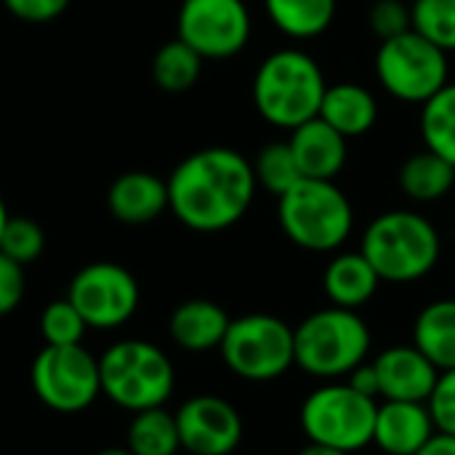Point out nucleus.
<instances>
[{
	"label": "nucleus",
	"mask_w": 455,
	"mask_h": 455,
	"mask_svg": "<svg viewBox=\"0 0 455 455\" xmlns=\"http://www.w3.org/2000/svg\"><path fill=\"white\" fill-rule=\"evenodd\" d=\"M168 184V208L195 232L235 227L256 197L253 165L229 147H208L184 157Z\"/></svg>",
	"instance_id": "1"
},
{
	"label": "nucleus",
	"mask_w": 455,
	"mask_h": 455,
	"mask_svg": "<svg viewBox=\"0 0 455 455\" xmlns=\"http://www.w3.org/2000/svg\"><path fill=\"white\" fill-rule=\"evenodd\" d=\"M371 347V328L355 309H317L293 328L296 368L317 381H344L368 360Z\"/></svg>",
	"instance_id": "2"
},
{
	"label": "nucleus",
	"mask_w": 455,
	"mask_h": 455,
	"mask_svg": "<svg viewBox=\"0 0 455 455\" xmlns=\"http://www.w3.org/2000/svg\"><path fill=\"white\" fill-rule=\"evenodd\" d=\"M360 253L371 261L381 283H416L427 277L443 253L437 227L413 211H387L376 216L360 243Z\"/></svg>",
	"instance_id": "3"
},
{
	"label": "nucleus",
	"mask_w": 455,
	"mask_h": 455,
	"mask_svg": "<svg viewBox=\"0 0 455 455\" xmlns=\"http://www.w3.org/2000/svg\"><path fill=\"white\" fill-rule=\"evenodd\" d=\"M325 88V75L309 53L283 48L269 53L256 69L253 104L267 123L293 131L320 115Z\"/></svg>",
	"instance_id": "4"
},
{
	"label": "nucleus",
	"mask_w": 455,
	"mask_h": 455,
	"mask_svg": "<svg viewBox=\"0 0 455 455\" xmlns=\"http://www.w3.org/2000/svg\"><path fill=\"white\" fill-rule=\"evenodd\" d=\"M99 379L101 395L128 413L160 408L176 389L171 357L141 339H123L107 347L99 357Z\"/></svg>",
	"instance_id": "5"
},
{
	"label": "nucleus",
	"mask_w": 455,
	"mask_h": 455,
	"mask_svg": "<svg viewBox=\"0 0 455 455\" xmlns=\"http://www.w3.org/2000/svg\"><path fill=\"white\" fill-rule=\"evenodd\" d=\"M277 219L285 237L312 253L339 251L355 227L349 197L325 179H301L280 195Z\"/></svg>",
	"instance_id": "6"
},
{
	"label": "nucleus",
	"mask_w": 455,
	"mask_h": 455,
	"mask_svg": "<svg viewBox=\"0 0 455 455\" xmlns=\"http://www.w3.org/2000/svg\"><path fill=\"white\" fill-rule=\"evenodd\" d=\"M376 411L379 400L355 392L347 381H323L301 403L299 424L309 443L355 455L373 445Z\"/></svg>",
	"instance_id": "7"
},
{
	"label": "nucleus",
	"mask_w": 455,
	"mask_h": 455,
	"mask_svg": "<svg viewBox=\"0 0 455 455\" xmlns=\"http://www.w3.org/2000/svg\"><path fill=\"white\" fill-rule=\"evenodd\" d=\"M219 352L229 373L253 384L277 381L296 365L293 328L264 312L232 320Z\"/></svg>",
	"instance_id": "8"
},
{
	"label": "nucleus",
	"mask_w": 455,
	"mask_h": 455,
	"mask_svg": "<svg viewBox=\"0 0 455 455\" xmlns=\"http://www.w3.org/2000/svg\"><path fill=\"white\" fill-rule=\"evenodd\" d=\"M376 75L389 96L408 104H424L448 83V53L408 29L381 40L376 51Z\"/></svg>",
	"instance_id": "9"
},
{
	"label": "nucleus",
	"mask_w": 455,
	"mask_h": 455,
	"mask_svg": "<svg viewBox=\"0 0 455 455\" xmlns=\"http://www.w3.org/2000/svg\"><path fill=\"white\" fill-rule=\"evenodd\" d=\"M35 397L56 413H80L101 395L99 357L83 344L43 347L29 371Z\"/></svg>",
	"instance_id": "10"
},
{
	"label": "nucleus",
	"mask_w": 455,
	"mask_h": 455,
	"mask_svg": "<svg viewBox=\"0 0 455 455\" xmlns=\"http://www.w3.org/2000/svg\"><path fill=\"white\" fill-rule=\"evenodd\" d=\"M67 299L80 312L88 328L112 331L125 325L139 309L136 277L112 261H96L83 267L67 291Z\"/></svg>",
	"instance_id": "11"
},
{
	"label": "nucleus",
	"mask_w": 455,
	"mask_h": 455,
	"mask_svg": "<svg viewBox=\"0 0 455 455\" xmlns=\"http://www.w3.org/2000/svg\"><path fill=\"white\" fill-rule=\"evenodd\" d=\"M251 13L243 0H184L179 40L203 59H229L248 45Z\"/></svg>",
	"instance_id": "12"
},
{
	"label": "nucleus",
	"mask_w": 455,
	"mask_h": 455,
	"mask_svg": "<svg viewBox=\"0 0 455 455\" xmlns=\"http://www.w3.org/2000/svg\"><path fill=\"white\" fill-rule=\"evenodd\" d=\"M179 443L189 455H232L243 443V419L232 403L197 395L176 411Z\"/></svg>",
	"instance_id": "13"
},
{
	"label": "nucleus",
	"mask_w": 455,
	"mask_h": 455,
	"mask_svg": "<svg viewBox=\"0 0 455 455\" xmlns=\"http://www.w3.org/2000/svg\"><path fill=\"white\" fill-rule=\"evenodd\" d=\"M379 376V400L427 403L437 387L440 371L413 344L387 347L373 360Z\"/></svg>",
	"instance_id": "14"
},
{
	"label": "nucleus",
	"mask_w": 455,
	"mask_h": 455,
	"mask_svg": "<svg viewBox=\"0 0 455 455\" xmlns=\"http://www.w3.org/2000/svg\"><path fill=\"white\" fill-rule=\"evenodd\" d=\"M427 403L381 400L373 424V445L387 455H416L435 435Z\"/></svg>",
	"instance_id": "15"
},
{
	"label": "nucleus",
	"mask_w": 455,
	"mask_h": 455,
	"mask_svg": "<svg viewBox=\"0 0 455 455\" xmlns=\"http://www.w3.org/2000/svg\"><path fill=\"white\" fill-rule=\"evenodd\" d=\"M288 144L304 179L333 181L347 165V139L323 117H312L293 128Z\"/></svg>",
	"instance_id": "16"
},
{
	"label": "nucleus",
	"mask_w": 455,
	"mask_h": 455,
	"mask_svg": "<svg viewBox=\"0 0 455 455\" xmlns=\"http://www.w3.org/2000/svg\"><path fill=\"white\" fill-rule=\"evenodd\" d=\"M107 205L123 224H149L168 208V184L147 171H128L112 181Z\"/></svg>",
	"instance_id": "17"
},
{
	"label": "nucleus",
	"mask_w": 455,
	"mask_h": 455,
	"mask_svg": "<svg viewBox=\"0 0 455 455\" xmlns=\"http://www.w3.org/2000/svg\"><path fill=\"white\" fill-rule=\"evenodd\" d=\"M229 323V315L219 304L208 299H189L173 309L168 320V333L179 349L203 355L221 347Z\"/></svg>",
	"instance_id": "18"
},
{
	"label": "nucleus",
	"mask_w": 455,
	"mask_h": 455,
	"mask_svg": "<svg viewBox=\"0 0 455 455\" xmlns=\"http://www.w3.org/2000/svg\"><path fill=\"white\" fill-rule=\"evenodd\" d=\"M379 285L381 277L360 251L333 256L323 275V291L331 307L355 309V312L379 293Z\"/></svg>",
	"instance_id": "19"
},
{
	"label": "nucleus",
	"mask_w": 455,
	"mask_h": 455,
	"mask_svg": "<svg viewBox=\"0 0 455 455\" xmlns=\"http://www.w3.org/2000/svg\"><path fill=\"white\" fill-rule=\"evenodd\" d=\"M317 117H323L344 139H357V136H365L376 125L379 101L360 83H336L325 88Z\"/></svg>",
	"instance_id": "20"
},
{
	"label": "nucleus",
	"mask_w": 455,
	"mask_h": 455,
	"mask_svg": "<svg viewBox=\"0 0 455 455\" xmlns=\"http://www.w3.org/2000/svg\"><path fill=\"white\" fill-rule=\"evenodd\" d=\"M413 347L421 349L432 365L443 371L455 368V299L427 304L413 323Z\"/></svg>",
	"instance_id": "21"
},
{
	"label": "nucleus",
	"mask_w": 455,
	"mask_h": 455,
	"mask_svg": "<svg viewBox=\"0 0 455 455\" xmlns=\"http://www.w3.org/2000/svg\"><path fill=\"white\" fill-rule=\"evenodd\" d=\"M272 24L296 40L323 35L336 19V0H264Z\"/></svg>",
	"instance_id": "22"
},
{
	"label": "nucleus",
	"mask_w": 455,
	"mask_h": 455,
	"mask_svg": "<svg viewBox=\"0 0 455 455\" xmlns=\"http://www.w3.org/2000/svg\"><path fill=\"white\" fill-rule=\"evenodd\" d=\"M125 451L131 455H179V427L176 413L160 408H147L133 413L128 424Z\"/></svg>",
	"instance_id": "23"
},
{
	"label": "nucleus",
	"mask_w": 455,
	"mask_h": 455,
	"mask_svg": "<svg viewBox=\"0 0 455 455\" xmlns=\"http://www.w3.org/2000/svg\"><path fill=\"white\" fill-rule=\"evenodd\" d=\"M455 184V168L435 152H419L400 168V187L416 203L443 200Z\"/></svg>",
	"instance_id": "24"
},
{
	"label": "nucleus",
	"mask_w": 455,
	"mask_h": 455,
	"mask_svg": "<svg viewBox=\"0 0 455 455\" xmlns=\"http://www.w3.org/2000/svg\"><path fill=\"white\" fill-rule=\"evenodd\" d=\"M421 136L429 152L455 168V83H445L421 104Z\"/></svg>",
	"instance_id": "25"
},
{
	"label": "nucleus",
	"mask_w": 455,
	"mask_h": 455,
	"mask_svg": "<svg viewBox=\"0 0 455 455\" xmlns=\"http://www.w3.org/2000/svg\"><path fill=\"white\" fill-rule=\"evenodd\" d=\"M203 69V56L192 51L184 40L165 43L152 61V77L165 93H184L189 91Z\"/></svg>",
	"instance_id": "26"
},
{
	"label": "nucleus",
	"mask_w": 455,
	"mask_h": 455,
	"mask_svg": "<svg viewBox=\"0 0 455 455\" xmlns=\"http://www.w3.org/2000/svg\"><path fill=\"white\" fill-rule=\"evenodd\" d=\"M251 165H253L256 184L264 187L267 192H272L275 197L285 195L293 184H299L304 179L288 141H272V144L261 147V152L256 155V163H251Z\"/></svg>",
	"instance_id": "27"
},
{
	"label": "nucleus",
	"mask_w": 455,
	"mask_h": 455,
	"mask_svg": "<svg viewBox=\"0 0 455 455\" xmlns=\"http://www.w3.org/2000/svg\"><path fill=\"white\" fill-rule=\"evenodd\" d=\"M411 29L440 51H455V0H413Z\"/></svg>",
	"instance_id": "28"
},
{
	"label": "nucleus",
	"mask_w": 455,
	"mask_h": 455,
	"mask_svg": "<svg viewBox=\"0 0 455 455\" xmlns=\"http://www.w3.org/2000/svg\"><path fill=\"white\" fill-rule=\"evenodd\" d=\"M88 325L69 299L51 301L40 315V336L45 347H75L83 344Z\"/></svg>",
	"instance_id": "29"
},
{
	"label": "nucleus",
	"mask_w": 455,
	"mask_h": 455,
	"mask_svg": "<svg viewBox=\"0 0 455 455\" xmlns=\"http://www.w3.org/2000/svg\"><path fill=\"white\" fill-rule=\"evenodd\" d=\"M45 248V232L37 221L27 216H8L3 237H0V253L11 261L27 267L32 264Z\"/></svg>",
	"instance_id": "30"
},
{
	"label": "nucleus",
	"mask_w": 455,
	"mask_h": 455,
	"mask_svg": "<svg viewBox=\"0 0 455 455\" xmlns=\"http://www.w3.org/2000/svg\"><path fill=\"white\" fill-rule=\"evenodd\" d=\"M368 24L381 40H389L411 29V8L403 0H376L368 11Z\"/></svg>",
	"instance_id": "31"
},
{
	"label": "nucleus",
	"mask_w": 455,
	"mask_h": 455,
	"mask_svg": "<svg viewBox=\"0 0 455 455\" xmlns=\"http://www.w3.org/2000/svg\"><path fill=\"white\" fill-rule=\"evenodd\" d=\"M427 408L432 413L435 429L455 437V368L440 373L437 387H435L432 397L427 400Z\"/></svg>",
	"instance_id": "32"
},
{
	"label": "nucleus",
	"mask_w": 455,
	"mask_h": 455,
	"mask_svg": "<svg viewBox=\"0 0 455 455\" xmlns=\"http://www.w3.org/2000/svg\"><path fill=\"white\" fill-rule=\"evenodd\" d=\"M24 291H27L24 267L0 253V317L11 315L21 304Z\"/></svg>",
	"instance_id": "33"
},
{
	"label": "nucleus",
	"mask_w": 455,
	"mask_h": 455,
	"mask_svg": "<svg viewBox=\"0 0 455 455\" xmlns=\"http://www.w3.org/2000/svg\"><path fill=\"white\" fill-rule=\"evenodd\" d=\"M3 5L8 8L11 16H16L21 21L45 24V21L59 19L67 11L69 0H3Z\"/></svg>",
	"instance_id": "34"
},
{
	"label": "nucleus",
	"mask_w": 455,
	"mask_h": 455,
	"mask_svg": "<svg viewBox=\"0 0 455 455\" xmlns=\"http://www.w3.org/2000/svg\"><path fill=\"white\" fill-rule=\"evenodd\" d=\"M355 392H360V395H365V397H371V400H379V376H376V368H373V363H360L347 379H344Z\"/></svg>",
	"instance_id": "35"
},
{
	"label": "nucleus",
	"mask_w": 455,
	"mask_h": 455,
	"mask_svg": "<svg viewBox=\"0 0 455 455\" xmlns=\"http://www.w3.org/2000/svg\"><path fill=\"white\" fill-rule=\"evenodd\" d=\"M416 455H455V437L445 432H435Z\"/></svg>",
	"instance_id": "36"
},
{
	"label": "nucleus",
	"mask_w": 455,
	"mask_h": 455,
	"mask_svg": "<svg viewBox=\"0 0 455 455\" xmlns=\"http://www.w3.org/2000/svg\"><path fill=\"white\" fill-rule=\"evenodd\" d=\"M296 455H352V453H344V451H336V448H328V445H317V443H307V448H301Z\"/></svg>",
	"instance_id": "37"
},
{
	"label": "nucleus",
	"mask_w": 455,
	"mask_h": 455,
	"mask_svg": "<svg viewBox=\"0 0 455 455\" xmlns=\"http://www.w3.org/2000/svg\"><path fill=\"white\" fill-rule=\"evenodd\" d=\"M5 221H8V208H5V203H3V197H0V237H3Z\"/></svg>",
	"instance_id": "38"
},
{
	"label": "nucleus",
	"mask_w": 455,
	"mask_h": 455,
	"mask_svg": "<svg viewBox=\"0 0 455 455\" xmlns=\"http://www.w3.org/2000/svg\"><path fill=\"white\" fill-rule=\"evenodd\" d=\"M96 455H131L125 448H107V451H101V453Z\"/></svg>",
	"instance_id": "39"
}]
</instances>
